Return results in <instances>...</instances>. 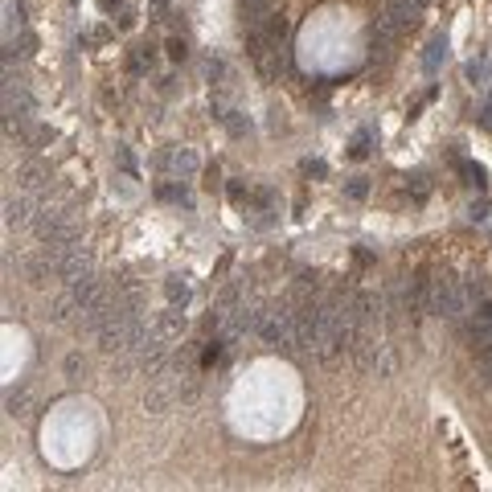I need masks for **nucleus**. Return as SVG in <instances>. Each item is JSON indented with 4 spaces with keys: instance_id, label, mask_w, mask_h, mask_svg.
I'll return each instance as SVG.
<instances>
[{
    "instance_id": "6e6552de",
    "label": "nucleus",
    "mask_w": 492,
    "mask_h": 492,
    "mask_svg": "<svg viewBox=\"0 0 492 492\" xmlns=\"http://www.w3.org/2000/svg\"><path fill=\"white\" fill-rule=\"evenodd\" d=\"M418 8H423V0H390L386 4V21H390L394 29H406L418 17Z\"/></svg>"
},
{
    "instance_id": "412c9836",
    "label": "nucleus",
    "mask_w": 492,
    "mask_h": 492,
    "mask_svg": "<svg viewBox=\"0 0 492 492\" xmlns=\"http://www.w3.org/2000/svg\"><path fill=\"white\" fill-rule=\"evenodd\" d=\"M365 193H370V185H365V177H353L349 185H345V197H353V201H361Z\"/></svg>"
},
{
    "instance_id": "39448f33",
    "label": "nucleus",
    "mask_w": 492,
    "mask_h": 492,
    "mask_svg": "<svg viewBox=\"0 0 492 492\" xmlns=\"http://www.w3.org/2000/svg\"><path fill=\"white\" fill-rule=\"evenodd\" d=\"M4 119H8V127L17 123V132H25V123L33 119V95L21 79H8V86H4Z\"/></svg>"
},
{
    "instance_id": "aec40b11",
    "label": "nucleus",
    "mask_w": 492,
    "mask_h": 492,
    "mask_svg": "<svg viewBox=\"0 0 492 492\" xmlns=\"http://www.w3.org/2000/svg\"><path fill=\"white\" fill-rule=\"evenodd\" d=\"M370 139H374V136H370V127H365V132H357L353 148H349V156H357V160H361L365 152H370Z\"/></svg>"
},
{
    "instance_id": "ddd939ff",
    "label": "nucleus",
    "mask_w": 492,
    "mask_h": 492,
    "mask_svg": "<svg viewBox=\"0 0 492 492\" xmlns=\"http://www.w3.org/2000/svg\"><path fill=\"white\" fill-rule=\"evenodd\" d=\"M152 66H156V45H139L136 54H132V62H127L132 74H148Z\"/></svg>"
},
{
    "instance_id": "9d476101",
    "label": "nucleus",
    "mask_w": 492,
    "mask_h": 492,
    "mask_svg": "<svg viewBox=\"0 0 492 492\" xmlns=\"http://www.w3.org/2000/svg\"><path fill=\"white\" fill-rule=\"evenodd\" d=\"M443 58H447V38H443V33H435V38L427 41V54H423V74H439Z\"/></svg>"
},
{
    "instance_id": "20e7f679",
    "label": "nucleus",
    "mask_w": 492,
    "mask_h": 492,
    "mask_svg": "<svg viewBox=\"0 0 492 492\" xmlns=\"http://www.w3.org/2000/svg\"><path fill=\"white\" fill-rule=\"evenodd\" d=\"M459 328H464V336H468V345H472V353H476V357L488 353V349H492V295L476 304L472 316H468V320H464Z\"/></svg>"
},
{
    "instance_id": "cd10ccee",
    "label": "nucleus",
    "mask_w": 492,
    "mask_h": 492,
    "mask_svg": "<svg viewBox=\"0 0 492 492\" xmlns=\"http://www.w3.org/2000/svg\"><path fill=\"white\" fill-rule=\"evenodd\" d=\"M156 4V13H168V0H152Z\"/></svg>"
},
{
    "instance_id": "f8f14e48",
    "label": "nucleus",
    "mask_w": 492,
    "mask_h": 492,
    "mask_svg": "<svg viewBox=\"0 0 492 492\" xmlns=\"http://www.w3.org/2000/svg\"><path fill=\"white\" fill-rule=\"evenodd\" d=\"M164 295H168L173 308H185V304H189V279L185 275H168L164 279Z\"/></svg>"
},
{
    "instance_id": "7ed1b4c3",
    "label": "nucleus",
    "mask_w": 492,
    "mask_h": 492,
    "mask_svg": "<svg viewBox=\"0 0 492 492\" xmlns=\"http://www.w3.org/2000/svg\"><path fill=\"white\" fill-rule=\"evenodd\" d=\"M33 234L41 246H66L79 242V217L62 205H41V214L33 217Z\"/></svg>"
},
{
    "instance_id": "393cba45",
    "label": "nucleus",
    "mask_w": 492,
    "mask_h": 492,
    "mask_svg": "<svg viewBox=\"0 0 492 492\" xmlns=\"http://www.w3.org/2000/svg\"><path fill=\"white\" fill-rule=\"evenodd\" d=\"M304 173L308 177H324V160H304Z\"/></svg>"
},
{
    "instance_id": "bb28decb",
    "label": "nucleus",
    "mask_w": 492,
    "mask_h": 492,
    "mask_svg": "<svg viewBox=\"0 0 492 492\" xmlns=\"http://www.w3.org/2000/svg\"><path fill=\"white\" fill-rule=\"evenodd\" d=\"M103 4V13H115V8H123V0H98Z\"/></svg>"
},
{
    "instance_id": "dca6fc26",
    "label": "nucleus",
    "mask_w": 492,
    "mask_h": 492,
    "mask_svg": "<svg viewBox=\"0 0 492 492\" xmlns=\"http://www.w3.org/2000/svg\"><path fill=\"white\" fill-rule=\"evenodd\" d=\"M238 4H242V17L251 21V25H263L267 8H271V0H238Z\"/></svg>"
},
{
    "instance_id": "6ab92c4d",
    "label": "nucleus",
    "mask_w": 492,
    "mask_h": 492,
    "mask_svg": "<svg viewBox=\"0 0 492 492\" xmlns=\"http://www.w3.org/2000/svg\"><path fill=\"white\" fill-rule=\"evenodd\" d=\"M115 156H119V168H123L127 177H139V168H136V156H132V148H115Z\"/></svg>"
},
{
    "instance_id": "9b49d317",
    "label": "nucleus",
    "mask_w": 492,
    "mask_h": 492,
    "mask_svg": "<svg viewBox=\"0 0 492 492\" xmlns=\"http://www.w3.org/2000/svg\"><path fill=\"white\" fill-rule=\"evenodd\" d=\"M398 38V29H394L390 21L382 17L374 25V38H370V54H374V58H386V54H390V41Z\"/></svg>"
},
{
    "instance_id": "423d86ee",
    "label": "nucleus",
    "mask_w": 492,
    "mask_h": 492,
    "mask_svg": "<svg viewBox=\"0 0 492 492\" xmlns=\"http://www.w3.org/2000/svg\"><path fill=\"white\" fill-rule=\"evenodd\" d=\"M160 168H168V173H177V177H193L197 168H201V160H197L193 148H168V152H160L156 156Z\"/></svg>"
},
{
    "instance_id": "f3484780",
    "label": "nucleus",
    "mask_w": 492,
    "mask_h": 492,
    "mask_svg": "<svg viewBox=\"0 0 492 492\" xmlns=\"http://www.w3.org/2000/svg\"><path fill=\"white\" fill-rule=\"evenodd\" d=\"M156 197H160V201H177V205H185V210L193 205V197H189V189H185V185H160Z\"/></svg>"
},
{
    "instance_id": "1a4fd4ad",
    "label": "nucleus",
    "mask_w": 492,
    "mask_h": 492,
    "mask_svg": "<svg viewBox=\"0 0 492 492\" xmlns=\"http://www.w3.org/2000/svg\"><path fill=\"white\" fill-rule=\"evenodd\" d=\"M17 185L25 193H45V189H50V173H45L41 164H25L17 173Z\"/></svg>"
},
{
    "instance_id": "4be33fe9",
    "label": "nucleus",
    "mask_w": 492,
    "mask_h": 492,
    "mask_svg": "<svg viewBox=\"0 0 492 492\" xmlns=\"http://www.w3.org/2000/svg\"><path fill=\"white\" fill-rule=\"evenodd\" d=\"M480 377H484V386L492 390V349L488 353H480Z\"/></svg>"
},
{
    "instance_id": "f03ea898",
    "label": "nucleus",
    "mask_w": 492,
    "mask_h": 492,
    "mask_svg": "<svg viewBox=\"0 0 492 492\" xmlns=\"http://www.w3.org/2000/svg\"><path fill=\"white\" fill-rule=\"evenodd\" d=\"M255 333L263 345L271 349H295V304H271V308H258Z\"/></svg>"
},
{
    "instance_id": "2eb2a0df",
    "label": "nucleus",
    "mask_w": 492,
    "mask_h": 492,
    "mask_svg": "<svg viewBox=\"0 0 492 492\" xmlns=\"http://www.w3.org/2000/svg\"><path fill=\"white\" fill-rule=\"evenodd\" d=\"M464 292H468V299H472V308L480 304V299H488V275H468L464 279Z\"/></svg>"
},
{
    "instance_id": "a211bd4d",
    "label": "nucleus",
    "mask_w": 492,
    "mask_h": 492,
    "mask_svg": "<svg viewBox=\"0 0 492 492\" xmlns=\"http://www.w3.org/2000/svg\"><path fill=\"white\" fill-rule=\"evenodd\" d=\"M459 173H464L468 185H476V189H484V185H488V173H484L480 164H472V160H459Z\"/></svg>"
},
{
    "instance_id": "f257e3e1",
    "label": "nucleus",
    "mask_w": 492,
    "mask_h": 492,
    "mask_svg": "<svg viewBox=\"0 0 492 492\" xmlns=\"http://www.w3.org/2000/svg\"><path fill=\"white\" fill-rule=\"evenodd\" d=\"M427 312L439 316V320H452V324H464V320L472 316V299L464 292V279H455L452 271H439V275L431 279Z\"/></svg>"
},
{
    "instance_id": "5701e85b",
    "label": "nucleus",
    "mask_w": 492,
    "mask_h": 492,
    "mask_svg": "<svg viewBox=\"0 0 492 492\" xmlns=\"http://www.w3.org/2000/svg\"><path fill=\"white\" fill-rule=\"evenodd\" d=\"M168 58H173V62H185V58H189V50H185V41H181V38L168 41Z\"/></svg>"
},
{
    "instance_id": "4468645a",
    "label": "nucleus",
    "mask_w": 492,
    "mask_h": 492,
    "mask_svg": "<svg viewBox=\"0 0 492 492\" xmlns=\"http://www.w3.org/2000/svg\"><path fill=\"white\" fill-rule=\"evenodd\" d=\"M468 82L472 86H492V66H488V58H476V62H468Z\"/></svg>"
},
{
    "instance_id": "b1692460",
    "label": "nucleus",
    "mask_w": 492,
    "mask_h": 492,
    "mask_svg": "<svg viewBox=\"0 0 492 492\" xmlns=\"http://www.w3.org/2000/svg\"><path fill=\"white\" fill-rule=\"evenodd\" d=\"M480 127H488L492 132V91L484 95V107H480Z\"/></svg>"
},
{
    "instance_id": "a878e982",
    "label": "nucleus",
    "mask_w": 492,
    "mask_h": 492,
    "mask_svg": "<svg viewBox=\"0 0 492 492\" xmlns=\"http://www.w3.org/2000/svg\"><path fill=\"white\" fill-rule=\"evenodd\" d=\"M217 353H222V345H217V341H214V345H210V349L201 353V365H214V361H217Z\"/></svg>"
},
{
    "instance_id": "0eeeda50",
    "label": "nucleus",
    "mask_w": 492,
    "mask_h": 492,
    "mask_svg": "<svg viewBox=\"0 0 492 492\" xmlns=\"http://www.w3.org/2000/svg\"><path fill=\"white\" fill-rule=\"evenodd\" d=\"M152 333L173 345V341L185 333V308H173V304H168V312H160L156 320H152Z\"/></svg>"
}]
</instances>
